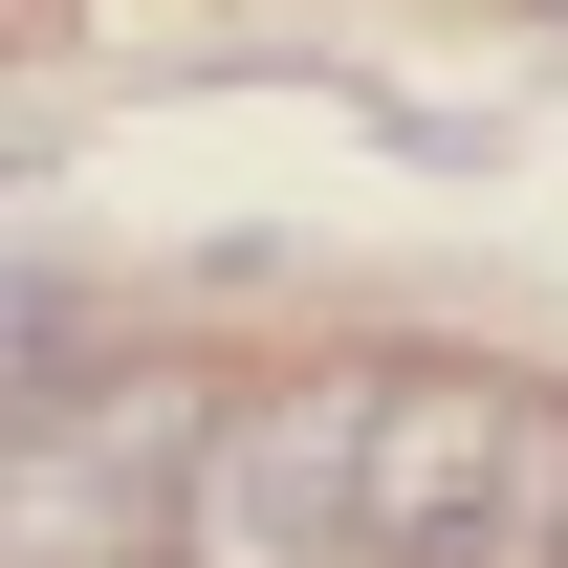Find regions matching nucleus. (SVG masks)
I'll return each mask as SVG.
<instances>
[{
  "label": "nucleus",
  "mask_w": 568,
  "mask_h": 568,
  "mask_svg": "<svg viewBox=\"0 0 568 568\" xmlns=\"http://www.w3.org/2000/svg\"><path fill=\"white\" fill-rule=\"evenodd\" d=\"M175 437H219L197 372H110V394H67V416L0 459V568H132L175 503H197V459Z\"/></svg>",
  "instance_id": "3"
},
{
  "label": "nucleus",
  "mask_w": 568,
  "mask_h": 568,
  "mask_svg": "<svg viewBox=\"0 0 568 568\" xmlns=\"http://www.w3.org/2000/svg\"><path fill=\"white\" fill-rule=\"evenodd\" d=\"M351 568H568V416L503 372H394Z\"/></svg>",
  "instance_id": "1"
},
{
  "label": "nucleus",
  "mask_w": 568,
  "mask_h": 568,
  "mask_svg": "<svg viewBox=\"0 0 568 568\" xmlns=\"http://www.w3.org/2000/svg\"><path fill=\"white\" fill-rule=\"evenodd\" d=\"M372 416H394V372L219 394L197 503H175V568H351V525H372Z\"/></svg>",
  "instance_id": "2"
}]
</instances>
